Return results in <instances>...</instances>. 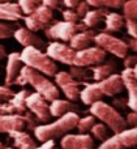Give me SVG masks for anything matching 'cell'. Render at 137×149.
Returning <instances> with one entry per match:
<instances>
[{
  "label": "cell",
  "instance_id": "cell-21",
  "mask_svg": "<svg viewBox=\"0 0 137 149\" xmlns=\"http://www.w3.org/2000/svg\"><path fill=\"white\" fill-rule=\"evenodd\" d=\"M50 107V114L51 116H62L67 113H71L73 110H78V106H76L73 103V101H69V100H56L51 101V105L48 106Z\"/></svg>",
  "mask_w": 137,
  "mask_h": 149
},
{
  "label": "cell",
  "instance_id": "cell-11",
  "mask_svg": "<svg viewBox=\"0 0 137 149\" xmlns=\"http://www.w3.org/2000/svg\"><path fill=\"white\" fill-rule=\"evenodd\" d=\"M55 81L62 88L64 95L69 101H76L80 98V85L82 84L81 81H77L73 79L72 74L68 72H56L55 74Z\"/></svg>",
  "mask_w": 137,
  "mask_h": 149
},
{
  "label": "cell",
  "instance_id": "cell-12",
  "mask_svg": "<svg viewBox=\"0 0 137 149\" xmlns=\"http://www.w3.org/2000/svg\"><path fill=\"white\" fill-rule=\"evenodd\" d=\"M46 54L52 60H57L60 63L72 65L75 60L76 50H73L71 46L62 43V42H52L46 47Z\"/></svg>",
  "mask_w": 137,
  "mask_h": 149
},
{
  "label": "cell",
  "instance_id": "cell-45",
  "mask_svg": "<svg viewBox=\"0 0 137 149\" xmlns=\"http://www.w3.org/2000/svg\"><path fill=\"white\" fill-rule=\"evenodd\" d=\"M5 1H13V0H0V3H5Z\"/></svg>",
  "mask_w": 137,
  "mask_h": 149
},
{
  "label": "cell",
  "instance_id": "cell-3",
  "mask_svg": "<svg viewBox=\"0 0 137 149\" xmlns=\"http://www.w3.org/2000/svg\"><path fill=\"white\" fill-rule=\"evenodd\" d=\"M21 60L25 65L31 67L33 70L46 74V76H55L57 72V67L54 60L47 54L41 51V49L37 47H25L21 52Z\"/></svg>",
  "mask_w": 137,
  "mask_h": 149
},
{
  "label": "cell",
  "instance_id": "cell-24",
  "mask_svg": "<svg viewBox=\"0 0 137 149\" xmlns=\"http://www.w3.org/2000/svg\"><path fill=\"white\" fill-rule=\"evenodd\" d=\"M116 64L114 60H107V62H102L99 64H97L94 68H91L93 72V80L94 81H101V80L109 77L110 74L114 73Z\"/></svg>",
  "mask_w": 137,
  "mask_h": 149
},
{
  "label": "cell",
  "instance_id": "cell-39",
  "mask_svg": "<svg viewBox=\"0 0 137 149\" xmlns=\"http://www.w3.org/2000/svg\"><path fill=\"white\" fill-rule=\"evenodd\" d=\"M123 59H124V67L125 68H133L137 64V55H129V56L125 55Z\"/></svg>",
  "mask_w": 137,
  "mask_h": 149
},
{
  "label": "cell",
  "instance_id": "cell-38",
  "mask_svg": "<svg viewBox=\"0 0 137 149\" xmlns=\"http://www.w3.org/2000/svg\"><path fill=\"white\" fill-rule=\"evenodd\" d=\"M15 93L9 89V88L5 85V86H0V102H4V101H9L13 97Z\"/></svg>",
  "mask_w": 137,
  "mask_h": 149
},
{
  "label": "cell",
  "instance_id": "cell-5",
  "mask_svg": "<svg viewBox=\"0 0 137 149\" xmlns=\"http://www.w3.org/2000/svg\"><path fill=\"white\" fill-rule=\"evenodd\" d=\"M137 147V127L124 128L120 132H115L114 136H110L98 149H128Z\"/></svg>",
  "mask_w": 137,
  "mask_h": 149
},
{
  "label": "cell",
  "instance_id": "cell-28",
  "mask_svg": "<svg viewBox=\"0 0 137 149\" xmlns=\"http://www.w3.org/2000/svg\"><path fill=\"white\" fill-rule=\"evenodd\" d=\"M71 74H72L73 79H76L77 81H89V80H93V72L91 70L86 67H78V65H72L71 68Z\"/></svg>",
  "mask_w": 137,
  "mask_h": 149
},
{
  "label": "cell",
  "instance_id": "cell-1",
  "mask_svg": "<svg viewBox=\"0 0 137 149\" xmlns=\"http://www.w3.org/2000/svg\"><path fill=\"white\" fill-rule=\"evenodd\" d=\"M13 84L17 85L30 84L35 89L37 93H39L44 100L50 101V102L59 98V89H57L56 85L52 81H50L48 79H46L41 72L33 70L31 67H28V65L21 68L20 73L16 77Z\"/></svg>",
  "mask_w": 137,
  "mask_h": 149
},
{
  "label": "cell",
  "instance_id": "cell-41",
  "mask_svg": "<svg viewBox=\"0 0 137 149\" xmlns=\"http://www.w3.org/2000/svg\"><path fill=\"white\" fill-rule=\"evenodd\" d=\"M78 1H80V0H63L64 5L68 8H75L76 5L78 4Z\"/></svg>",
  "mask_w": 137,
  "mask_h": 149
},
{
  "label": "cell",
  "instance_id": "cell-10",
  "mask_svg": "<svg viewBox=\"0 0 137 149\" xmlns=\"http://www.w3.org/2000/svg\"><path fill=\"white\" fill-rule=\"evenodd\" d=\"M26 107L30 110V113L35 115L38 120L43 122V123H47L51 119L47 101L39 93H29L28 97H26Z\"/></svg>",
  "mask_w": 137,
  "mask_h": 149
},
{
  "label": "cell",
  "instance_id": "cell-36",
  "mask_svg": "<svg viewBox=\"0 0 137 149\" xmlns=\"http://www.w3.org/2000/svg\"><path fill=\"white\" fill-rule=\"evenodd\" d=\"M63 18L65 21H71V22H77L78 21V15L76 13V10H73V8H69V9L63 10Z\"/></svg>",
  "mask_w": 137,
  "mask_h": 149
},
{
  "label": "cell",
  "instance_id": "cell-9",
  "mask_svg": "<svg viewBox=\"0 0 137 149\" xmlns=\"http://www.w3.org/2000/svg\"><path fill=\"white\" fill-rule=\"evenodd\" d=\"M106 59V51L101 47H86L82 50H77L75 55L72 65H78V67H90V65H97L99 63L104 62Z\"/></svg>",
  "mask_w": 137,
  "mask_h": 149
},
{
  "label": "cell",
  "instance_id": "cell-26",
  "mask_svg": "<svg viewBox=\"0 0 137 149\" xmlns=\"http://www.w3.org/2000/svg\"><path fill=\"white\" fill-rule=\"evenodd\" d=\"M104 24H106V30L107 31H119L123 29L125 24V20L122 15L119 13H107L104 17Z\"/></svg>",
  "mask_w": 137,
  "mask_h": 149
},
{
  "label": "cell",
  "instance_id": "cell-30",
  "mask_svg": "<svg viewBox=\"0 0 137 149\" xmlns=\"http://www.w3.org/2000/svg\"><path fill=\"white\" fill-rule=\"evenodd\" d=\"M90 132L94 139L99 140V141H104L110 137L109 130H107V126L104 123H94V126L90 128Z\"/></svg>",
  "mask_w": 137,
  "mask_h": 149
},
{
  "label": "cell",
  "instance_id": "cell-13",
  "mask_svg": "<svg viewBox=\"0 0 137 149\" xmlns=\"http://www.w3.org/2000/svg\"><path fill=\"white\" fill-rule=\"evenodd\" d=\"M63 149H94V139L88 134H67L60 141Z\"/></svg>",
  "mask_w": 137,
  "mask_h": 149
},
{
  "label": "cell",
  "instance_id": "cell-14",
  "mask_svg": "<svg viewBox=\"0 0 137 149\" xmlns=\"http://www.w3.org/2000/svg\"><path fill=\"white\" fill-rule=\"evenodd\" d=\"M120 76L124 88L128 90V107L133 111H137V80L133 76L132 68H124Z\"/></svg>",
  "mask_w": 137,
  "mask_h": 149
},
{
  "label": "cell",
  "instance_id": "cell-8",
  "mask_svg": "<svg viewBox=\"0 0 137 149\" xmlns=\"http://www.w3.org/2000/svg\"><path fill=\"white\" fill-rule=\"evenodd\" d=\"M54 18V13L52 9L48 8L47 5H38L31 13L26 15L25 17V25L28 29L33 31H39L44 29Z\"/></svg>",
  "mask_w": 137,
  "mask_h": 149
},
{
  "label": "cell",
  "instance_id": "cell-35",
  "mask_svg": "<svg viewBox=\"0 0 137 149\" xmlns=\"http://www.w3.org/2000/svg\"><path fill=\"white\" fill-rule=\"evenodd\" d=\"M13 33H15V30H13L12 26L7 25V24L0 22V39L9 38V37L13 36Z\"/></svg>",
  "mask_w": 137,
  "mask_h": 149
},
{
  "label": "cell",
  "instance_id": "cell-15",
  "mask_svg": "<svg viewBox=\"0 0 137 149\" xmlns=\"http://www.w3.org/2000/svg\"><path fill=\"white\" fill-rule=\"evenodd\" d=\"M16 41L20 45H22L24 47H37V49H42V47H47L46 42L41 38L39 36H37L35 31L30 30L28 28H20L17 30H15L13 33Z\"/></svg>",
  "mask_w": 137,
  "mask_h": 149
},
{
  "label": "cell",
  "instance_id": "cell-31",
  "mask_svg": "<svg viewBox=\"0 0 137 149\" xmlns=\"http://www.w3.org/2000/svg\"><path fill=\"white\" fill-rule=\"evenodd\" d=\"M95 119H97V118H95L94 115L84 116V118L78 119L76 128L80 131V134H86V132L90 131V128L94 126V123H95Z\"/></svg>",
  "mask_w": 137,
  "mask_h": 149
},
{
  "label": "cell",
  "instance_id": "cell-40",
  "mask_svg": "<svg viewBox=\"0 0 137 149\" xmlns=\"http://www.w3.org/2000/svg\"><path fill=\"white\" fill-rule=\"evenodd\" d=\"M42 4L47 5V7L51 8V9H56L60 4V0H42Z\"/></svg>",
  "mask_w": 137,
  "mask_h": 149
},
{
  "label": "cell",
  "instance_id": "cell-27",
  "mask_svg": "<svg viewBox=\"0 0 137 149\" xmlns=\"http://www.w3.org/2000/svg\"><path fill=\"white\" fill-rule=\"evenodd\" d=\"M29 93H30L29 90H21V92L13 94V97L9 100L10 105L13 106L16 113L24 114L26 111V109H28L26 107V97H28Z\"/></svg>",
  "mask_w": 137,
  "mask_h": 149
},
{
  "label": "cell",
  "instance_id": "cell-43",
  "mask_svg": "<svg viewBox=\"0 0 137 149\" xmlns=\"http://www.w3.org/2000/svg\"><path fill=\"white\" fill-rule=\"evenodd\" d=\"M4 58H7V51H5V47L0 45V60H3Z\"/></svg>",
  "mask_w": 137,
  "mask_h": 149
},
{
  "label": "cell",
  "instance_id": "cell-46",
  "mask_svg": "<svg viewBox=\"0 0 137 149\" xmlns=\"http://www.w3.org/2000/svg\"><path fill=\"white\" fill-rule=\"evenodd\" d=\"M3 148H4V147H3V144H1V143H0V149H3Z\"/></svg>",
  "mask_w": 137,
  "mask_h": 149
},
{
  "label": "cell",
  "instance_id": "cell-23",
  "mask_svg": "<svg viewBox=\"0 0 137 149\" xmlns=\"http://www.w3.org/2000/svg\"><path fill=\"white\" fill-rule=\"evenodd\" d=\"M9 136L15 140V145L18 149H34L37 147V143L34 141V139H31L30 135L24 132L22 130L9 132Z\"/></svg>",
  "mask_w": 137,
  "mask_h": 149
},
{
  "label": "cell",
  "instance_id": "cell-16",
  "mask_svg": "<svg viewBox=\"0 0 137 149\" xmlns=\"http://www.w3.org/2000/svg\"><path fill=\"white\" fill-rule=\"evenodd\" d=\"M99 90L103 95L107 97H112L115 94H119L123 89H124V84H123V80L120 74L112 73L109 77L101 80V81H97Z\"/></svg>",
  "mask_w": 137,
  "mask_h": 149
},
{
  "label": "cell",
  "instance_id": "cell-37",
  "mask_svg": "<svg viewBox=\"0 0 137 149\" xmlns=\"http://www.w3.org/2000/svg\"><path fill=\"white\" fill-rule=\"evenodd\" d=\"M89 7L90 5L88 4V1H82V0H80L78 1V4L75 7V9H76V13L78 15V17H84V16L88 13V10H89Z\"/></svg>",
  "mask_w": 137,
  "mask_h": 149
},
{
  "label": "cell",
  "instance_id": "cell-4",
  "mask_svg": "<svg viewBox=\"0 0 137 149\" xmlns=\"http://www.w3.org/2000/svg\"><path fill=\"white\" fill-rule=\"evenodd\" d=\"M90 113L97 119L102 120L112 132H120L124 128H127V122L125 118H123L122 114L116 110L115 107L107 105V103L102 102V101H97V102L90 105Z\"/></svg>",
  "mask_w": 137,
  "mask_h": 149
},
{
  "label": "cell",
  "instance_id": "cell-34",
  "mask_svg": "<svg viewBox=\"0 0 137 149\" xmlns=\"http://www.w3.org/2000/svg\"><path fill=\"white\" fill-rule=\"evenodd\" d=\"M125 28L132 38H137V20L136 18H125Z\"/></svg>",
  "mask_w": 137,
  "mask_h": 149
},
{
  "label": "cell",
  "instance_id": "cell-32",
  "mask_svg": "<svg viewBox=\"0 0 137 149\" xmlns=\"http://www.w3.org/2000/svg\"><path fill=\"white\" fill-rule=\"evenodd\" d=\"M122 8L125 18H136L137 20V0H127L124 1Z\"/></svg>",
  "mask_w": 137,
  "mask_h": 149
},
{
  "label": "cell",
  "instance_id": "cell-22",
  "mask_svg": "<svg viewBox=\"0 0 137 149\" xmlns=\"http://www.w3.org/2000/svg\"><path fill=\"white\" fill-rule=\"evenodd\" d=\"M102 97H103V94L101 93V90H99L97 82L95 84H88L80 92L81 101H82L85 105H89V106H90L91 103L97 102V101H101Z\"/></svg>",
  "mask_w": 137,
  "mask_h": 149
},
{
  "label": "cell",
  "instance_id": "cell-33",
  "mask_svg": "<svg viewBox=\"0 0 137 149\" xmlns=\"http://www.w3.org/2000/svg\"><path fill=\"white\" fill-rule=\"evenodd\" d=\"M17 4L20 5L24 15H29L38 7V0H18Z\"/></svg>",
  "mask_w": 137,
  "mask_h": 149
},
{
  "label": "cell",
  "instance_id": "cell-17",
  "mask_svg": "<svg viewBox=\"0 0 137 149\" xmlns=\"http://www.w3.org/2000/svg\"><path fill=\"white\" fill-rule=\"evenodd\" d=\"M25 116L21 114H4L0 115V134L18 131L25 127Z\"/></svg>",
  "mask_w": 137,
  "mask_h": 149
},
{
  "label": "cell",
  "instance_id": "cell-44",
  "mask_svg": "<svg viewBox=\"0 0 137 149\" xmlns=\"http://www.w3.org/2000/svg\"><path fill=\"white\" fill-rule=\"evenodd\" d=\"M132 72H133V76H135V77H136V80H137V64L132 68Z\"/></svg>",
  "mask_w": 137,
  "mask_h": 149
},
{
  "label": "cell",
  "instance_id": "cell-25",
  "mask_svg": "<svg viewBox=\"0 0 137 149\" xmlns=\"http://www.w3.org/2000/svg\"><path fill=\"white\" fill-rule=\"evenodd\" d=\"M107 13L109 12L104 8H97L94 10H88V13L82 17V22L86 25V28H95L101 22H103Z\"/></svg>",
  "mask_w": 137,
  "mask_h": 149
},
{
  "label": "cell",
  "instance_id": "cell-47",
  "mask_svg": "<svg viewBox=\"0 0 137 149\" xmlns=\"http://www.w3.org/2000/svg\"><path fill=\"white\" fill-rule=\"evenodd\" d=\"M5 149H15V148H5Z\"/></svg>",
  "mask_w": 137,
  "mask_h": 149
},
{
  "label": "cell",
  "instance_id": "cell-29",
  "mask_svg": "<svg viewBox=\"0 0 137 149\" xmlns=\"http://www.w3.org/2000/svg\"><path fill=\"white\" fill-rule=\"evenodd\" d=\"M94 8H122L125 0H86Z\"/></svg>",
  "mask_w": 137,
  "mask_h": 149
},
{
  "label": "cell",
  "instance_id": "cell-2",
  "mask_svg": "<svg viewBox=\"0 0 137 149\" xmlns=\"http://www.w3.org/2000/svg\"><path fill=\"white\" fill-rule=\"evenodd\" d=\"M78 119L80 118H78L77 113L71 111V113H67L64 115L59 116V119L52 122V123L37 126L34 128V135L41 143L47 141V140L57 139V137H63L71 130L76 128Z\"/></svg>",
  "mask_w": 137,
  "mask_h": 149
},
{
  "label": "cell",
  "instance_id": "cell-6",
  "mask_svg": "<svg viewBox=\"0 0 137 149\" xmlns=\"http://www.w3.org/2000/svg\"><path fill=\"white\" fill-rule=\"evenodd\" d=\"M86 25L85 24H77V22H71V21H57L54 25H51L50 28H47L44 30L48 38L52 39H60L63 42H69V39L75 36L77 31L85 30Z\"/></svg>",
  "mask_w": 137,
  "mask_h": 149
},
{
  "label": "cell",
  "instance_id": "cell-19",
  "mask_svg": "<svg viewBox=\"0 0 137 149\" xmlns=\"http://www.w3.org/2000/svg\"><path fill=\"white\" fill-rule=\"evenodd\" d=\"M20 5L13 1L0 3V20L4 21H18L24 17Z\"/></svg>",
  "mask_w": 137,
  "mask_h": 149
},
{
  "label": "cell",
  "instance_id": "cell-42",
  "mask_svg": "<svg viewBox=\"0 0 137 149\" xmlns=\"http://www.w3.org/2000/svg\"><path fill=\"white\" fill-rule=\"evenodd\" d=\"M127 45H128V47H129V49H132L133 51L137 52V38H132Z\"/></svg>",
  "mask_w": 137,
  "mask_h": 149
},
{
  "label": "cell",
  "instance_id": "cell-18",
  "mask_svg": "<svg viewBox=\"0 0 137 149\" xmlns=\"http://www.w3.org/2000/svg\"><path fill=\"white\" fill-rule=\"evenodd\" d=\"M21 68H22V60L18 52H12L8 55V62L5 67V85L9 86L15 82L16 77L18 76Z\"/></svg>",
  "mask_w": 137,
  "mask_h": 149
},
{
  "label": "cell",
  "instance_id": "cell-7",
  "mask_svg": "<svg viewBox=\"0 0 137 149\" xmlns=\"http://www.w3.org/2000/svg\"><path fill=\"white\" fill-rule=\"evenodd\" d=\"M94 43L103 49L106 52H110L116 58H124L128 54V45L124 41L111 36L109 33H99L94 36Z\"/></svg>",
  "mask_w": 137,
  "mask_h": 149
},
{
  "label": "cell",
  "instance_id": "cell-48",
  "mask_svg": "<svg viewBox=\"0 0 137 149\" xmlns=\"http://www.w3.org/2000/svg\"><path fill=\"white\" fill-rule=\"evenodd\" d=\"M51 149H55V148H54V147H52V148H51Z\"/></svg>",
  "mask_w": 137,
  "mask_h": 149
},
{
  "label": "cell",
  "instance_id": "cell-20",
  "mask_svg": "<svg viewBox=\"0 0 137 149\" xmlns=\"http://www.w3.org/2000/svg\"><path fill=\"white\" fill-rule=\"evenodd\" d=\"M94 31L93 30H80L69 39V43H71V47L73 50H82V49H86L91 45V42H94Z\"/></svg>",
  "mask_w": 137,
  "mask_h": 149
}]
</instances>
